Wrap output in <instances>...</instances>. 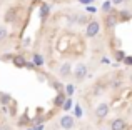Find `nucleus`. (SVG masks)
Masks as SVG:
<instances>
[{
  "mask_svg": "<svg viewBox=\"0 0 132 130\" xmlns=\"http://www.w3.org/2000/svg\"><path fill=\"white\" fill-rule=\"evenodd\" d=\"M12 102V97L9 94H0V104L2 105H9Z\"/></svg>",
  "mask_w": 132,
  "mask_h": 130,
  "instance_id": "4468645a",
  "label": "nucleus"
},
{
  "mask_svg": "<svg viewBox=\"0 0 132 130\" xmlns=\"http://www.w3.org/2000/svg\"><path fill=\"white\" fill-rule=\"evenodd\" d=\"M0 130H10L9 125H0Z\"/></svg>",
  "mask_w": 132,
  "mask_h": 130,
  "instance_id": "7c9ffc66",
  "label": "nucleus"
},
{
  "mask_svg": "<svg viewBox=\"0 0 132 130\" xmlns=\"http://www.w3.org/2000/svg\"><path fill=\"white\" fill-rule=\"evenodd\" d=\"M74 92H75V87H74V85L69 83L67 87H65V94H67V97H72V94H74Z\"/></svg>",
  "mask_w": 132,
  "mask_h": 130,
  "instance_id": "a211bd4d",
  "label": "nucleus"
},
{
  "mask_svg": "<svg viewBox=\"0 0 132 130\" xmlns=\"http://www.w3.org/2000/svg\"><path fill=\"white\" fill-rule=\"evenodd\" d=\"M54 2H60V0H54Z\"/></svg>",
  "mask_w": 132,
  "mask_h": 130,
  "instance_id": "473e14b6",
  "label": "nucleus"
},
{
  "mask_svg": "<svg viewBox=\"0 0 132 130\" xmlns=\"http://www.w3.org/2000/svg\"><path fill=\"white\" fill-rule=\"evenodd\" d=\"M122 2H124V0H112V3H114V5H120Z\"/></svg>",
  "mask_w": 132,
  "mask_h": 130,
  "instance_id": "c85d7f7f",
  "label": "nucleus"
},
{
  "mask_svg": "<svg viewBox=\"0 0 132 130\" xmlns=\"http://www.w3.org/2000/svg\"><path fill=\"white\" fill-rule=\"evenodd\" d=\"M32 62L35 63V67H42V65H44V57L40 55V53H35L34 59H32Z\"/></svg>",
  "mask_w": 132,
  "mask_h": 130,
  "instance_id": "ddd939ff",
  "label": "nucleus"
},
{
  "mask_svg": "<svg viewBox=\"0 0 132 130\" xmlns=\"http://www.w3.org/2000/svg\"><path fill=\"white\" fill-rule=\"evenodd\" d=\"M85 75H87V65L85 63H79L77 67H75V70H74V77H75V80H84L85 78Z\"/></svg>",
  "mask_w": 132,
  "mask_h": 130,
  "instance_id": "7ed1b4c3",
  "label": "nucleus"
},
{
  "mask_svg": "<svg viewBox=\"0 0 132 130\" xmlns=\"http://www.w3.org/2000/svg\"><path fill=\"white\" fill-rule=\"evenodd\" d=\"M34 130H44V122L42 124H37L35 127H34Z\"/></svg>",
  "mask_w": 132,
  "mask_h": 130,
  "instance_id": "b1692460",
  "label": "nucleus"
},
{
  "mask_svg": "<svg viewBox=\"0 0 132 130\" xmlns=\"http://www.w3.org/2000/svg\"><path fill=\"white\" fill-rule=\"evenodd\" d=\"M72 105H74V100H72L70 97H67V98H65V102H64V105H62V110H64V112H70Z\"/></svg>",
  "mask_w": 132,
  "mask_h": 130,
  "instance_id": "f8f14e48",
  "label": "nucleus"
},
{
  "mask_svg": "<svg viewBox=\"0 0 132 130\" xmlns=\"http://www.w3.org/2000/svg\"><path fill=\"white\" fill-rule=\"evenodd\" d=\"M60 127L65 128V130H70L72 127H74V115H64V117L60 118Z\"/></svg>",
  "mask_w": 132,
  "mask_h": 130,
  "instance_id": "20e7f679",
  "label": "nucleus"
},
{
  "mask_svg": "<svg viewBox=\"0 0 132 130\" xmlns=\"http://www.w3.org/2000/svg\"><path fill=\"white\" fill-rule=\"evenodd\" d=\"M90 20L87 18V15H79L77 17V23H80V25H85V23H89Z\"/></svg>",
  "mask_w": 132,
  "mask_h": 130,
  "instance_id": "dca6fc26",
  "label": "nucleus"
},
{
  "mask_svg": "<svg viewBox=\"0 0 132 130\" xmlns=\"http://www.w3.org/2000/svg\"><path fill=\"white\" fill-rule=\"evenodd\" d=\"M70 73H72V65H70V62L62 63V67L59 68V75H60V78H67Z\"/></svg>",
  "mask_w": 132,
  "mask_h": 130,
  "instance_id": "39448f33",
  "label": "nucleus"
},
{
  "mask_svg": "<svg viewBox=\"0 0 132 130\" xmlns=\"http://www.w3.org/2000/svg\"><path fill=\"white\" fill-rule=\"evenodd\" d=\"M48 12H50V5L48 3H40V12H39V15H40V20H45L47 18V15H48Z\"/></svg>",
  "mask_w": 132,
  "mask_h": 130,
  "instance_id": "6e6552de",
  "label": "nucleus"
},
{
  "mask_svg": "<svg viewBox=\"0 0 132 130\" xmlns=\"http://www.w3.org/2000/svg\"><path fill=\"white\" fill-rule=\"evenodd\" d=\"M87 12H89V13H95V12H97V8L92 5V3H90V5H87Z\"/></svg>",
  "mask_w": 132,
  "mask_h": 130,
  "instance_id": "412c9836",
  "label": "nucleus"
},
{
  "mask_svg": "<svg viewBox=\"0 0 132 130\" xmlns=\"http://www.w3.org/2000/svg\"><path fill=\"white\" fill-rule=\"evenodd\" d=\"M99 30H100V23L97 20H90L87 23V29H85V35L92 39V37H95L99 33Z\"/></svg>",
  "mask_w": 132,
  "mask_h": 130,
  "instance_id": "f257e3e1",
  "label": "nucleus"
},
{
  "mask_svg": "<svg viewBox=\"0 0 132 130\" xmlns=\"http://www.w3.org/2000/svg\"><path fill=\"white\" fill-rule=\"evenodd\" d=\"M34 122H35V124H40V122H44V118L42 117H35V118H34Z\"/></svg>",
  "mask_w": 132,
  "mask_h": 130,
  "instance_id": "bb28decb",
  "label": "nucleus"
},
{
  "mask_svg": "<svg viewBox=\"0 0 132 130\" xmlns=\"http://www.w3.org/2000/svg\"><path fill=\"white\" fill-rule=\"evenodd\" d=\"M52 87L55 88V92H64L65 90V87L60 83V82H54V83H52Z\"/></svg>",
  "mask_w": 132,
  "mask_h": 130,
  "instance_id": "f3484780",
  "label": "nucleus"
},
{
  "mask_svg": "<svg viewBox=\"0 0 132 130\" xmlns=\"http://www.w3.org/2000/svg\"><path fill=\"white\" fill-rule=\"evenodd\" d=\"M15 15H17V8H10L9 12L5 13V22H7V23L13 22V18H15Z\"/></svg>",
  "mask_w": 132,
  "mask_h": 130,
  "instance_id": "9b49d317",
  "label": "nucleus"
},
{
  "mask_svg": "<svg viewBox=\"0 0 132 130\" xmlns=\"http://www.w3.org/2000/svg\"><path fill=\"white\" fill-rule=\"evenodd\" d=\"M110 130H126V120L122 118H114L110 124Z\"/></svg>",
  "mask_w": 132,
  "mask_h": 130,
  "instance_id": "423d86ee",
  "label": "nucleus"
},
{
  "mask_svg": "<svg viewBox=\"0 0 132 130\" xmlns=\"http://www.w3.org/2000/svg\"><path fill=\"white\" fill-rule=\"evenodd\" d=\"M65 98H67V94H65V92H57V97H55V100H54L55 107H60V108H62Z\"/></svg>",
  "mask_w": 132,
  "mask_h": 130,
  "instance_id": "0eeeda50",
  "label": "nucleus"
},
{
  "mask_svg": "<svg viewBox=\"0 0 132 130\" xmlns=\"http://www.w3.org/2000/svg\"><path fill=\"white\" fill-rule=\"evenodd\" d=\"M102 63H105V65H107V63H110V60L107 59V57H104V59H102Z\"/></svg>",
  "mask_w": 132,
  "mask_h": 130,
  "instance_id": "c756f323",
  "label": "nucleus"
},
{
  "mask_svg": "<svg viewBox=\"0 0 132 130\" xmlns=\"http://www.w3.org/2000/svg\"><path fill=\"white\" fill-rule=\"evenodd\" d=\"M30 45V39H25L23 40V47H29Z\"/></svg>",
  "mask_w": 132,
  "mask_h": 130,
  "instance_id": "cd10ccee",
  "label": "nucleus"
},
{
  "mask_svg": "<svg viewBox=\"0 0 132 130\" xmlns=\"http://www.w3.org/2000/svg\"><path fill=\"white\" fill-rule=\"evenodd\" d=\"M116 23H117V17L114 15L112 12H109L107 13V18H105V25L112 29V27H116Z\"/></svg>",
  "mask_w": 132,
  "mask_h": 130,
  "instance_id": "1a4fd4ad",
  "label": "nucleus"
},
{
  "mask_svg": "<svg viewBox=\"0 0 132 130\" xmlns=\"http://www.w3.org/2000/svg\"><path fill=\"white\" fill-rule=\"evenodd\" d=\"M124 63H127V65H132V57H126V59H124Z\"/></svg>",
  "mask_w": 132,
  "mask_h": 130,
  "instance_id": "5701e85b",
  "label": "nucleus"
},
{
  "mask_svg": "<svg viewBox=\"0 0 132 130\" xmlns=\"http://www.w3.org/2000/svg\"><path fill=\"white\" fill-rule=\"evenodd\" d=\"M80 3H84V5H90V3L94 2V0H79Z\"/></svg>",
  "mask_w": 132,
  "mask_h": 130,
  "instance_id": "a878e982",
  "label": "nucleus"
},
{
  "mask_svg": "<svg viewBox=\"0 0 132 130\" xmlns=\"http://www.w3.org/2000/svg\"><path fill=\"white\" fill-rule=\"evenodd\" d=\"M112 0H105V2L102 3V12H105V13H109L110 10H112Z\"/></svg>",
  "mask_w": 132,
  "mask_h": 130,
  "instance_id": "2eb2a0df",
  "label": "nucleus"
},
{
  "mask_svg": "<svg viewBox=\"0 0 132 130\" xmlns=\"http://www.w3.org/2000/svg\"><path fill=\"white\" fill-rule=\"evenodd\" d=\"M7 35H9V32H7V29H5V27H0V42L7 39Z\"/></svg>",
  "mask_w": 132,
  "mask_h": 130,
  "instance_id": "6ab92c4d",
  "label": "nucleus"
},
{
  "mask_svg": "<svg viewBox=\"0 0 132 130\" xmlns=\"http://www.w3.org/2000/svg\"><path fill=\"white\" fill-rule=\"evenodd\" d=\"M25 67L32 70V68H35V63H34V62H27V65H25Z\"/></svg>",
  "mask_w": 132,
  "mask_h": 130,
  "instance_id": "393cba45",
  "label": "nucleus"
},
{
  "mask_svg": "<svg viewBox=\"0 0 132 130\" xmlns=\"http://www.w3.org/2000/svg\"><path fill=\"white\" fill-rule=\"evenodd\" d=\"M74 117H77V118L82 117V107H80V105H75V115H74Z\"/></svg>",
  "mask_w": 132,
  "mask_h": 130,
  "instance_id": "aec40b11",
  "label": "nucleus"
},
{
  "mask_svg": "<svg viewBox=\"0 0 132 130\" xmlns=\"http://www.w3.org/2000/svg\"><path fill=\"white\" fill-rule=\"evenodd\" d=\"M95 115H97L99 120H104V118L109 115V104H107V102H100L95 107Z\"/></svg>",
  "mask_w": 132,
  "mask_h": 130,
  "instance_id": "f03ea898",
  "label": "nucleus"
},
{
  "mask_svg": "<svg viewBox=\"0 0 132 130\" xmlns=\"http://www.w3.org/2000/svg\"><path fill=\"white\" fill-rule=\"evenodd\" d=\"M25 130H34V128H25Z\"/></svg>",
  "mask_w": 132,
  "mask_h": 130,
  "instance_id": "2f4dec72",
  "label": "nucleus"
},
{
  "mask_svg": "<svg viewBox=\"0 0 132 130\" xmlns=\"http://www.w3.org/2000/svg\"><path fill=\"white\" fill-rule=\"evenodd\" d=\"M124 59H126V53L119 50V52H117V60H124Z\"/></svg>",
  "mask_w": 132,
  "mask_h": 130,
  "instance_id": "4be33fe9",
  "label": "nucleus"
},
{
  "mask_svg": "<svg viewBox=\"0 0 132 130\" xmlns=\"http://www.w3.org/2000/svg\"><path fill=\"white\" fill-rule=\"evenodd\" d=\"M12 62H13V65H15V67H25L27 65V60L23 59L22 55H15L12 59Z\"/></svg>",
  "mask_w": 132,
  "mask_h": 130,
  "instance_id": "9d476101",
  "label": "nucleus"
}]
</instances>
